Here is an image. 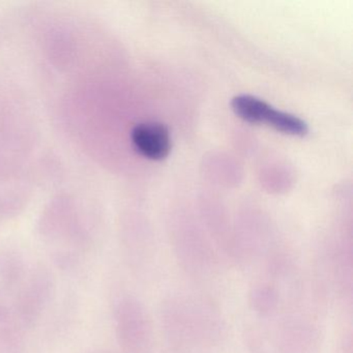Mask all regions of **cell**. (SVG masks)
<instances>
[{"label":"cell","instance_id":"7a4b0ae2","mask_svg":"<svg viewBox=\"0 0 353 353\" xmlns=\"http://www.w3.org/2000/svg\"><path fill=\"white\" fill-rule=\"evenodd\" d=\"M132 141L138 152L150 160H163L171 150L170 133L162 123H139L132 131Z\"/></svg>","mask_w":353,"mask_h":353},{"label":"cell","instance_id":"6da1fadb","mask_svg":"<svg viewBox=\"0 0 353 353\" xmlns=\"http://www.w3.org/2000/svg\"><path fill=\"white\" fill-rule=\"evenodd\" d=\"M231 107L237 117L253 125H265L281 133L291 136H305L307 125L299 117L283 111L276 110L268 103L248 94L235 97Z\"/></svg>","mask_w":353,"mask_h":353}]
</instances>
